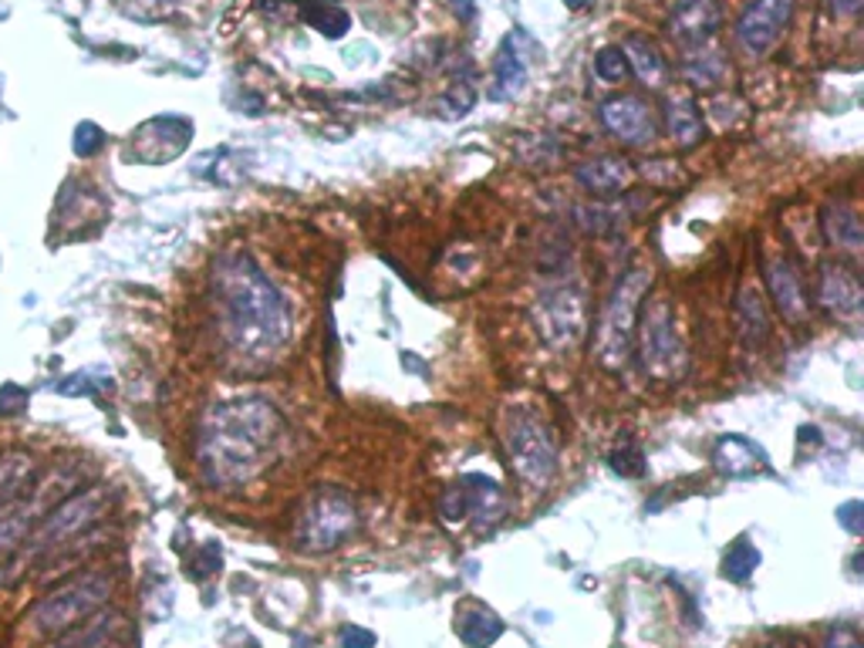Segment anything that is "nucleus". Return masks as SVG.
Here are the masks:
<instances>
[{
	"instance_id": "f257e3e1",
	"label": "nucleus",
	"mask_w": 864,
	"mask_h": 648,
	"mask_svg": "<svg viewBox=\"0 0 864 648\" xmlns=\"http://www.w3.org/2000/svg\"><path fill=\"white\" fill-rule=\"evenodd\" d=\"M214 308L223 341L240 359H274L291 338L284 294L243 251H230L214 264Z\"/></svg>"
},
{
	"instance_id": "f03ea898",
	"label": "nucleus",
	"mask_w": 864,
	"mask_h": 648,
	"mask_svg": "<svg viewBox=\"0 0 864 648\" xmlns=\"http://www.w3.org/2000/svg\"><path fill=\"white\" fill-rule=\"evenodd\" d=\"M281 432L284 419L264 398L220 403L199 426L196 463L210 486H243L271 463Z\"/></svg>"
},
{
	"instance_id": "7ed1b4c3",
	"label": "nucleus",
	"mask_w": 864,
	"mask_h": 648,
	"mask_svg": "<svg viewBox=\"0 0 864 648\" xmlns=\"http://www.w3.org/2000/svg\"><path fill=\"white\" fill-rule=\"evenodd\" d=\"M648 287H652V271L632 267L619 281L615 294L608 297L601 321H598V334H594V355L604 369L619 372V369L628 365L632 341H635V321H638L642 297H645Z\"/></svg>"
},
{
	"instance_id": "20e7f679",
	"label": "nucleus",
	"mask_w": 864,
	"mask_h": 648,
	"mask_svg": "<svg viewBox=\"0 0 864 648\" xmlns=\"http://www.w3.org/2000/svg\"><path fill=\"white\" fill-rule=\"evenodd\" d=\"M503 446L521 480H527L531 486L550 483V476L557 470V446H554V432L547 429V422L537 413L521 409V406L506 413Z\"/></svg>"
},
{
	"instance_id": "39448f33",
	"label": "nucleus",
	"mask_w": 864,
	"mask_h": 648,
	"mask_svg": "<svg viewBox=\"0 0 864 648\" xmlns=\"http://www.w3.org/2000/svg\"><path fill=\"white\" fill-rule=\"evenodd\" d=\"M109 594H112V581L106 574H81V578L68 581L65 587L51 591L34 608L31 622L44 635H62V631L75 628L78 622L91 618L101 605L109 602Z\"/></svg>"
},
{
	"instance_id": "423d86ee",
	"label": "nucleus",
	"mask_w": 864,
	"mask_h": 648,
	"mask_svg": "<svg viewBox=\"0 0 864 648\" xmlns=\"http://www.w3.org/2000/svg\"><path fill=\"white\" fill-rule=\"evenodd\" d=\"M534 321H537L540 338L550 348H557V352H571V348L584 338V328H588L584 290L578 284L547 287L534 305Z\"/></svg>"
},
{
	"instance_id": "0eeeda50",
	"label": "nucleus",
	"mask_w": 864,
	"mask_h": 648,
	"mask_svg": "<svg viewBox=\"0 0 864 648\" xmlns=\"http://www.w3.org/2000/svg\"><path fill=\"white\" fill-rule=\"evenodd\" d=\"M642 362H645V372H652L655 378H676L686 365V352L676 334L672 308L666 301H655L652 308H645Z\"/></svg>"
},
{
	"instance_id": "6e6552de",
	"label": "nucleus",
	"mask_w": 864,
	"mask_h": 648,
	"mask_svg": "<svg viewBox=\"0 0 864 648\" xmlns=\"http://www.w3.org/2000/svg\"><path fill=\"white\" fill-rule=\"evenodd\" d=\"M354 527H359V510L341 493H318L300 517V537L311 551H331L354 534Z\"/></svg>"
},
{
	"instance_id": "1a4fd4ad",
	"label": "nucleus",
	"mask_w": 864,
	"mask_h": 648,
	"mask_svg": "<svg viewBox=\"0 0 864 648\" xmlns=\"http://www.w3.org/2000/svg\"><path fill=\"white\" fill-rule=\"evenodd\" d=\"M101 510H106V490L101 486L75 493L72 501H65L62 507H55L44 517V524L31 537V551H47V547L68 543L72 537L88 530L101 517Z\"/></svg>"
},
{
	"instance_id": "9d476101",
	"label": "nucleus",
	"mask_w": 864,
	"mask_h": 648,
	"mask_svg": "<svg viewBox=\"0 0 864 648\" xmlns=\"http://www.w3.org/2000/svg\"><path fill=\"white\" fill-rule=\"evenodd\" d=\"M439 514L449 524H460L467 517H477L480 524L500 520L503 517V490H500L496 480H490L483 473H470L442 493Z\"/></svg>"
},
{
	"instance_id": "9b49d317",
	"label": "nucleus",
	"mask_w": 864,
	"mask_h": 648,
	"mask_svg": "<svg viewBox=\"0 0 864 648\" xmlns=\"http://www.w3.org/2000/svg\"><path fill=\"white\" fill-rule=\"evenodd\" d=\"M790 14H794V0H753L736 24V41L743 44V52L753 58L767 55L787 31Z\"/></svg>"
},
{
	"instance_id": "f8f14e48",
	"label": "nucleus",
	"mask_w": 864,
	"mask_h": 648,
	"mask_svg": "<svg viewBox=\"0 0 864 648\" xmlns=\"http://www.w3.org/2000/svg\"><path fill=\"white\" fill-rule=\"evenodd\" d=\"M601 122L615 139H622L628 145L652 142L655 132H658V122H655L652 109L635 95H619V98H612V102H604L601 106Z\"/></svg>"
},
{
	"instance_id": "ddd939ff",
	"label": "nucleus",
	"mask_w": 864,
	"mask_h": 648,
	"mask_svg": "<svg viewBox=\"0 0 864 648\" xmlns=\"http://www.w3.org/2000/svg\"><path fill=\"white\" fill-rule=\"evenodd\" d=\"M672 37L682 47H706L709 37L720 28V8L717 0H682L672 14Z\"/></svg>"
},
{
	"instance_id": "4468645a",
	"label": "nucleus",
	"mask_w": 864,
	"mask_h": 648,
	"mask_svg": "<svg viewBox=\"0 0 864 648\" xmlns=\"http://www.w3.org/2000/svg\"><path fill=\"white\" fill-rule=\"evenodd\" d=\"M818 294H821V305L841 318H851L861 311V301H864V290H861V281L841 267V264H824L821 267V284H818Z\"/></svg>"
},
{
	"instance_id": "2eb2a0df",
	"label": "nucleus",
	"mask_w": 864,
	"mask_h": 648,
	"mask_svg": "<svg viewBox=\"0 0 864 648\" xmlns=\"http://www.w3.org/2000/svg\"><path fill=\"white\" fill-rule=\"evenodd\" d=\"M527 88V55L521 52V31L511 34L493 62V98H517Z\"/></svg>"
},
{
	"instance_id": "dca6fc26",
	"label": "nucleus",
	"mask_w": 864,
	"mask_h": 648,
	"mask_svg": "<svg viewBox=\"0 0 864 648\" xmlns=\"http://www.w3.org/2000/svg\"><path fill=\"white\" fill-rule=\"evenodd\" d=\"M578 183L594 193V196H615V193H625L635 179L632 166L619 156H601V160H588L575 169Z\"/></svg>"
},
{
	"instance_id": "f3484780",
	"label": "nucleus",
	"mask_w": 864,
	"mask_h": 648,
	"mask_svg": "<svg viewBox=\"0 0 864 648\" xmlns=\"http://www.w3.org/2000/svg\"><path fill=\"white\" fill-rule=\"evenodd\" d=\"M713 463L723 476H753L756 470L767 466V453L759 450V446L746 436H723L713 450Z\"/></svg>"
},
{
	"instance_id": "a211bd4d",
	"label": "nucleus",
	"mask_w": 864,
	"mask_h": 648,
	"mask_svg": "<svg viewBox=\"0 0 864 648\" xmlns=\"http://www.w3.org/2000/svg\"><path fill=\"white\" fill-rule=\"evenodd\" d=\"M767 287L774 294L777 308L784 311V318L790 321H800L807 315V297H803V284H800V274L797 267L787 261V257H777L767 271Z\"/></svg>"
},
{
	"instance_id": "6ab92c4d",
	"label": "nucleus",
	"mask_w": 864,
	"mask_h": 648,
	"mask_svg": "<svg viewBox=\"0 0 864 648\" xmlns=\"http://www.w3.org/2000/svg\"><path fill=\"white\" fill-rule=\"evenodd\" d=\"M456 635L470 648H490L503 635V622L483 605H463L456 612Z\"/></svg>"
},
{
	"instance_id": "aec40b11",
	"label": "nucleus",
	"mask_w": 864,
	"mask_h": 648,
	"mask_svg": "<svg viewBox=\"0 0 864 648\" xmlns=\"http://www.w3.org/2000/svg\"><path fill=\"white\" fill-rule=\"evenodd\" d=\"M736 328L743 334L746 344H764L767 334H770V321H767V308H764V294L756 287H746L740 297H736Z\"/></svg>"
},
{
	"instance_id": "412c9836",
	"label": "nucleus",
	"mask_w": 864,
	"mask_h": 648,
	"mask_svg": "<svg viewBox=\"0 0 864 648\" xmlns=\"http://www.w3.org/2000/svg\"><path fill=\"white\" fill-rule=\"evenodd\" d=\"M625 62H628V68L645 81V85H663V78H666V58L658 55V47L652 44V41H645V37H638V34H632L628 41H625Z\"/></svg>"
},
{
	"instance_id": "4be33fe9",
	"label": "nucleus",
	"mask_w": 864,
	"mask_h": 648,
	"mask_svg": "<svg viewBox=\"0 0 864 648\" xmlns=\"http://www.w3.org/2000/svg\"><path fill=\"white\" fill-rule=\"evenodd\" d=\"M666 122H669V135L679 145H696L702 139V116L696 109V102L689 95H672L666 106Z\"/></svg>"
},
{
	"instance_id": "5701e85b",
	"label": "nucleus",
	"mask_w": 864,
	"mask_h": 648,
	"mask_svg": "<svg viewBox=\"0 0 864 648\" xmlns=\"http://www.w3.org/2000/svg\"><path fill=\"white\" fill-rule=\"evenodd\" d=\"M297 11L325 37H344L351 31V14L344 8L331 4V0H300Z\"/></svg>"
},
{
	"instance_id": "b1692460",
	"label": "nucleus",
	"mask_w": 864,
	"mask_h": 648,
	"mask_svg": "<svg viewBox=\"0 0 864 648\" xmlns=\"http://www.w3.org/2000/svg\"><path fill=\"white\" fill-rule=\"evenodd\" d=\"M821 223H824V237L834 246H844V251H861V246H864V230H861V220H857L854 210L831 207Z\"/></svg>"
},
{
	"instance_id": "393cba45",
	"label": "nucleus",
	"mask_w": 864,
	"mask_h": 648,
	"mask_svg": "<svg viewBox=\"0 0 864 648\" xmlns=\"http://www.w3.org/2000/svg\"><path fill=\"white\" fill-rule=\"evenodd\" d=\"M34 463L31 457H4L0 460V507L18 504V493L31 483Z\"/></svg>"
},
{
	"instance_id": "a878e982",
	"label": "nucleus",
	"mask_w": 864,
	"mask_h": 648,
	"mask_svg": "<svg viewBox=\"0 0 864 648\" xmlns=\"http://www.w3.org/2000/svg\"><path fill=\"white\" fill-rule=\"evenodd\" d=\"M756 568H759V551L746 537L730 543V551L723 554V578H730L733 584H743L756 574Z\"/></svg>"
},
{
	"instance_id": "bb28decb",
	"label": "nucleus",
	"mask_w": 864,
	"mask_h": 648,
	"mask_svg": "<svg viewBox=\"0 0 864 648\" xmlns=\"http://www.w3.org/2000/svg\"><path fill=\"white\" fill-rule=\"evenodd\" d=\"M119 628L116 618H91V622H81V631H75L72 638L62 641V648H101L109 641V635Z\"/></svg>"
},
{
	"instance_id": "cd10ccee",
	"label": "nucleus",
	"mask_w": 864,
	"mask_h": 648,
	"mask_svg": "<svg viewBox=\"0 0 864 648\" xmlns=\"http://www.w3.org/2000/svg\"><path fill=\"white\" fill-rule=\"evenodd\" d=\"M686 75L696 81V85H717L723 75H726V65L717 52H696L689 55L686 62Z\"/></svg>"
},
{
	"instance_id": "c85d7f7f",
	"label": "nucleus",
	"mask_w": 864,
	"mask_h": 648,
	"mask_svg": "<svg viewBox=\"0 0 864 648\" xmlns=\"http://www.w3.org/2000/svg\"><path fill=\"white\" fill-rule=\"evenodd\" d=\"M594 75L608 85H615V81H625L628 75V62H625V52L622 47H604V52L594 58Z\"/></svg>"
},
{
	"instance_id": "c756f323",
	"label": "nucleus",
	"mask_w": 864,
	"mask_h": 648,
	"mask_svg": "<svg viewBox=\"0 0 864 648\" xmlns=\"http://www.w3.org/2000/svg\"><path fill=\"white\" fill-rule=\"evenodd\" d=\"M608 466H612L619 476H645V457L635 442H625L619 446V450H612V457H608Z\"/></svg>"
},
{
	"instance_id": "7c9ffc66",
	"label": "nucleus",
	"mask_w": 864,
	"mask_h": 648,
	"mask_svg": "<svg viewBox=\"0 0 864 648\" xmlns=\"http://www.w3.org/2000/svg\"><path fill=\"white\" fill-rule=\"evenodd\" d=\"M477 102V91L473 85H452L442 98H439V109H446V116H467Z\"/></svg>"
},
{
	"instance_id": "2f4dec72",
	"label": "nucleus",
	"mask_w": 864,
	"mask_h": 648,
	"mask_svg": "<svg viewBox=\"0 0 864 648\" xmlns=\"http://www.w3.org/2000/svg\"><path fill=\"white\" fill-rule=\"evenodd\" d=\"M101 145H106V135H101V129L95 122H81L78 132H75V153L78 156H95Z\"/></svg>"
},
{
	"instance_id": "473e14b6",
	"label": "nucleus",
	"mask_w": 864,
	"mask_h": 648,
	"mask_svg": "<svg viewBox=\"0 0 864 648\" xmlns=\"http://www.w3.org/2000/svg\"><path fill=\"white\" fill-rule=\"evenodd\" d=\"M838 524L847 530V534H861L864 530V504L861 501H847V504H841L838 507Z\"/></svg>"
},
{
	"instance_id": "72a5a7b5",
	"label": "nucleus",
	"mask_w": 864,
	"mask_h": 648,
	"mask_svg": "<svg viewBox=\"0 0 864 648\" xmlns=\"http://www.w3.org/2000/svg\"><path fill=\"white\" fill-rule=\"evenodd\" d=\"M28 406V392L21 385H4L0 388V416H14Z\"/></svg>"
},
{
	"instance_id": "f704fd0d",
	"label": "nucleus",
	"mask_w": 864,
	"mask_h": 648,
	"mask_svg": "<svg viewBox=\"0 0 864 648\" xmlns=\"http://www.w3.org/2000/svg\"><path fill=\"white\" fill-rule=\"evenodd\" d=\"M341 648H375V635L369 628L348 625L341 628Z\"/></svg>"
},
{
	"instance_id": "c9c22d12",
	"label": "nucleus",
	"mask_w": 864,
	"mask_h": 648,
	"mask_svg": "<svg viewBox=\"0 0 864 648\" xmlns=\"http://www.w3.org/2000/svg\"><path fill=\"white\" fill-rule=\"evenodd\" d=\"M824 648H864V645H861V638H857V631H854V628H847V625H838V628H831V631H828V638H824Z\"/></svg>"
},
{
	"instance_id": "e433bc0d",
	"label": "nucleus",
	"mask_w": 864,
	"mask_h": 648,
	"mask_svg": "<svg viewBox=\"0 0 864 648\" xmlns=\"http://www.w3.org/2000/svg\"><path fill=\"white\" fill-rule=\"evenodd\" d=\"M98 385H109V388H112V382H98ZM98 385H95L88 375H72L68 382L58 385V392H62V395H95Z\"/></svg>"
},
{
	"instance_id": "4c0bfd02",
	"label": "nucleus",
	"mask_w": 864,
	"mask_h": 648,
	"mask_svg": "<svg viewBox=\"0 0 864 648\" xmlns=\"http://www.w3.org/2000/svg\"><path fill=\"white\" fill-rule=\"evenodd\" d=\"M861 4H864V0H831V11L838 18H854L861 11Z\"/></svg>"
},
{
	"instance_id": "58836bf2",
	"label": "nucleus",
	"mask_w": 864,
	"mask_h": 648,
	"mask_svg": "<svg viewBox=\"0 0 864 648\" xmlns=\"http://www.w3.org/2000/svg\"><path fill=\"white\" fill-rule=\"evenodd\" d=\"M565 4H568V8H588L591 0H565Z\"/></svg>"
},
{
	"instance_id": "ea45409f",
	"label": "nucleus",
	"mask_w": 864,
	"mask_h": 648,
	"mask_svg": "<svg viewBox=\"0 0 864 648\" xmlns=\"http://www.w3.org/2000/svg\"><path fill=\"white\" fill-rule=\"evenodd\" d=\"M767 648H780V645H767Z\"/></svg>"
}]
</instances>
